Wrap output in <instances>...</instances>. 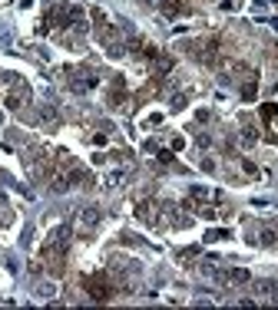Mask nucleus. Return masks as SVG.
I'll return each mask as SVG.
<instances>
[{"label": "nucleus", "instance_id": "nucleus-1", "mask_svg": "<svg viewBox=\"0 0 278 310\" xmlns=\"http://www.w3.org/2000/svg\"><path fill=\"white\" fill-rule=\"evenodd\" d=\"M83 287H86V294L93 297V300H110V297L116 294V287H113V281L106 277V274H93V277H86Z\"/></svg>", "mask_w": 278, "mask_h": 310}, {"label": "nucleus", "instance_id": "nucleus-2", "mask_svg": "<svg viewBox=\"0 0 278 310\" xmlns=\"http://www.w3.org/2000/svg\"><path fill=\"white\" fill-rule=\"evenodd\" d=\"M215 53H219V40H199V43H192V56L199 60V63H206V66L215 63Z\"/></svg>", "mask_w": 278, "mask_h": 310}, {"label": "nucleus", "instance_id": "nucleus-3", "mask_svg": "<svg viewBox=\"0 0 278 310\" xmlns=\"http://www.w3.org/2000/svg\"><path fill=\"white\" fill-rule=\"evenodd\" d=\"M27 99H30V86H27V83H14V86H10V93H7V109L27 106Z\"/></svg>", "mask_w": 278, "mask_h": 310}, {"label": "nucleus", "instance_id": "nucleus-4", "mask_svg": "<svg viewBox=\"0 0 278 310\" xmlns=\"http://www.w3.org/2000/svg\"><path fill=\"white\" fill-rule=\"evenodd\" d=\"M136 218H139V221H146V225H156V221H159V215H156V205H153V202H139V205H136Z\"/></svg>", "mask_w": 278, "mask_h": 310}, {"label": "nucleus", "instance_id": "nucleus-5", "mask_svg": "<svg viewBox=\"0 0 278 310\" xmlns=\"http://www.w3.org/2000/svg\"><path fill=\"white\" fill-rule=\"evenodd\" d=\"M70 86H73V93H86V89H93V86H96V76H93L90 69H83V73L70 83Z\"/></svg>", "mask_w": 278, "mask_h": 310}, {"label": "nucleus", "instance_id": "nucleus-6", "mask_svg": "<svg viewBox=\"0 0 278 310\" xmlns=\"http://www.w3.org/2000/svg\"><path fill=\"white\" fill-rule=\"evenodd\" d=\"M156 7H159V10H162V14L166 17H179V14H185V7H182V3H176V0H153Z\"/></svg>", "mask_w": 278, "mask_h": 310}, {"label": "nucleus", "instance_id": "nucleus-7", "mask_svg": "<svg viewBox=\"0 0 278 310\" xmlns=\"http://www.w3.org/2000/svg\"><path fill=\"white\" fill-rule=\"evenodd\" d=\"M99 218H103V211H99V208H83V215H80V225H83V228H96Z\"/></svg>", "mask_w": 278, "mask_h": 310}, {"label": "nucleus", "instance_id": "nucleus-8", "mask_svg": "<svg viewBox=\"0 0 278 310\" xmlns=\"http://www.w3.org/2000/svg\"><path fill=\"white\" fill-rule=\"evenodd\" d=\"M222 281L225 284H249V270H245V268H232V270H225V274H222Z\"/></svg>", "mask_w": 278, "mask_h": 310}, {"label": "nucleus", "instance_id": "nucleus-9", "mask_svg": "<svg viewBox=\"0 0 278 310\" xmlns=\"http://www.w3.org/2000/svg\"><path fill=\"white\" fill-rule=\"evenodd\" d=\"M258 241H262L265 248H272V244H278V231H275V228H262V234H258Z\"/></svg>", "mask_w": 278, "mask_h": 310}, {"label": "nucleus", "instance_id": "nucleus-10", "mask_svg": "<svg viewBox=\"0 0 278 310\" xmlns=\"http://www.w3.org/2000/svg\"><path fill=\"white\" fill-rule=\"evenodd\" d=\"M255 142H258V132H255L252 125H245V129H242V145L249 148V145H255Z\"/></svg>", "mask_w": 278, "mask_h": 310}, {"label": "nucleus", "instance_id": "nucleus-11", "mask_svg": "<svg viewBox=\"0 0 278 310\" xmlns=\"http://www.w3.org/2000/svg\"><path fill=\"white\" fill-rule=\"evenodd\" d=\"M255 93H258V83L255 80H249L245 86H242V96H245V99H255Z\"/></svg>", "mask_w": 278, "mask_h": 310}, {"label": "nucleus", "instance_id": "nucleus-12", "mask_svg": "<svg viewBox=\"0 0 278 310\" xmlns=\"http://www.w3.org/2000/svg\"><path fill=\"white\" fill-rule=\"evenodd\" d=\"M262 119H275V106H272V103H265V106H262Z\"/></svg>", "mask_w": 278, "mask_h": 310}, {"label": "nucleus", "instance_id": "nucleus-13", "mask_svg": "<svg viewBox=\"0 0 278 310\" xmlns=\"http://www.w3.org/2000/svg\"><path fill=\"white\" fill-rule=\"evenodd\" d=\"M242 168H245V175H258V165H255V162H249V159L242 162Z\"/></svg>", "mask_w": 278, "mask_h": 310}, {"label": "nucleus", "instance_id": "nucleus-14", "mask_svg": "<svg viewBox=\"0 0 278 310\" xmlns=\"http://www.w3.org/2000/svg\"><path fill=\"white\" fill-rule=\"evenodd\" d=\"M275 290V284L272 281H258V294H272Z\"/></svg>", "mask_w": 278, "mask_h": 310}, {"label": "nucleus", "instance_id": "nucleus-15", "mask_svg": "<svg viewBox=\"0 0 278 310\" xmlns=\"http://www.w3.org/2000/svg\"><path fill=\"white\" fill-rule=\"evenodd\" d=\"M159 162H162V165H172V152H159Z\"/></svg>", "mask_w": 278, "mask_h": 310}]
</instances>
